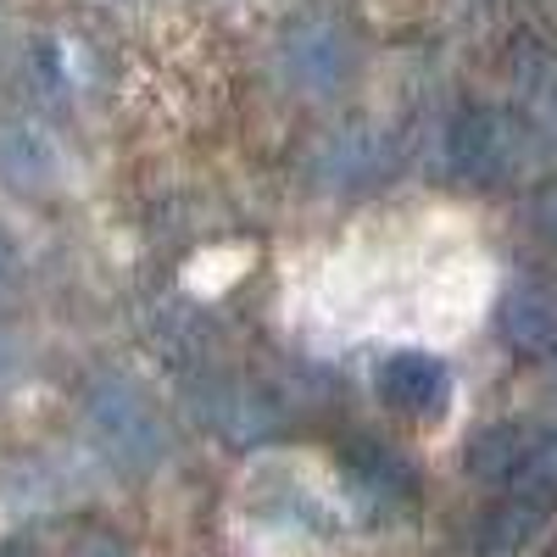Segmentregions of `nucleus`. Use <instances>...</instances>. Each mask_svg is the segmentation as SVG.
<instances>
[{
    "label": "nucleus",
    "mask_w": 557,
    "mask_h": 557,
    "mask_svg": "<svg viewBox=\"0 0 557 557\" xmlns=\"http://www.w3.org/2000/svg\"><path fill=\"white\" fill-rule=\"evenodd\" d=\"M552 557H557V546H552Z\"/></svg>",
    "instance_id": "obj_14"
},
{
    "label": "nucleus",
    "mask_w": 557,
    "mask_h": 557,
    "mask_svg": "<svg viewBox=\"0 0 557 557\" xmlns=\"http://www.w3.org/2000/svg\"><path fill=\"white\" fill-rule=\"evenodd\" d=\"M502 330L530 351H546V346H557V312L541 296H513L502 312Z\"/></svg>",
    "instance_id": "obj_9"
},
{
    "label": "nucleus",
    "mask_w": 557,
    "mask_h": 557,
    "mask_svg": "<svg viewBox=\"0 0 557 557\" xmlns=\"http://www.w3.org/2000/svg\"><path fill=\"white\" fill-rule=\"evenodd\" d=\"M346 469H351L357 496H368V502L380 507V513H391V507H407V502H412V469H407L396 451L374 446V441H351Z\"/></svg>",
    "instance_id": "obj_7"
},
{
    "label": "nucleus",
    "mask_w": 557,
    "mask_h": 557,
    "mask_svg": "<svg viewBox=\"0 0 557 557\" xmlns=\"http://www.w3.org/2000/svg\"><path fill=\"white\" fill-rule=\"evenodd\" d=\"M374 396L407 424H441L451 407V368L435 351H391L374 368Z\"/></svg>",
    "instance_id": "obj_3"
},
{
    "label": "nucleus",
    "mask_w": 557,
    "mask_h": 557,
    "mask_svg": "<svg viewBox=\"0 0 557 557\" xmlns=\"http://www.w3.org/2000/svg\"><path fill=\"white\" fill-rule=\"evenodd\" d=\"M12 278H17V251H12V240H7V235H0V290H7Z\"/></svg>",
    "instance_id": "obj_11"
},
{
    "label": "nucleus",
    "mask_w": 557,
    "mask_h": 557,
    "mask_svg": "<svg viewBox=\"0 0 557 557\" xmlns=\"http://www.w3.org/2000/svg\"><path fill=\"white\" fill-rule=\"evenodd\" d=\"M451 168L469 173L474 184L507 178L519 168V128L507 123L502 112H491V107L462 112L457 128H451Z\"/></svg>",
    "instance_id": "obj_5"
},
{
    "label": "nucleus",
    "mask_w": 557,
    "mask_h": 557,
    "mask_svg": "<svg viewBox=\"0 0 557 557\" xmlns=\"http://www.w3.org/2000/svg\"><path fill=\"white\" fill-rule=\"evenodd\" d=\"M552 123H557V107H552Z\"/></svg>",
    "instance_id": "obj_13"
},
{
    "label": "nucleus",
    "mask_w": 557,
    "mask_h": 557,
    "mask_svg": "<svg viewBox=\"0 0 557 557\" xmlns=\"http://www.w3.org/2000/svg\"><path fill=\"white\" fill-rule=\"evenodd\" d=\"M0 178L23 196H45L57 184V146L28 117H0Z\"/></svg>",
    "instance_id": "obj_6"
},
{
    "label": "nucleus",
    "mask_w": 557,
    "mask_h": 557,
    "mask_svg": "<svg viewBox=\"0 0 557 557\" xmlns=\"http://www.w3.org/2000/svg\"><path fill=\"white\" fill-rule=\"evenodd\" d=\"M78 557H128V552H123L112 535H96V541H84V546H78Z\"/></svg>",
    "instance_id": "obj_10"
},
{
    "label": "nucleus",
    "mask_w": 557,
    "mask_h": 557,
    "mask_svg": "<svg viewBox=\"0 0 557 557\" xmlns=\"http://www.w3.org/2000/svg\"><path fill=\"white\" fill-rule=\"evenodd\" d=\"M546 519V507H530V502H502V507H491V513L474 524V552L480 557H513L530 535H535V524Z\"/></svg>",
    "instance_id": "obj_8"
},
{
    "label": "nucleus",
    "mask_w": 557,
    "mask_h": 557,
    "mask_svg": "<svg viewBox=\"0 0 557 557\" xmlns=\"http://www.w3.org/2000/svg\"><path fill=\"white\" fill-rule=\"evenodd\" d=\"M462 462L502 502H557V424H491L474 435Z\"/></svg>",
    "instance_id": "obj_1"
},
{
    "label": "nucleus",
    "mask_w": 557,
    "mask_h": 557,
    "mask_svg": "<svg viewBox=\"0 0 557 557\" xmlns=\"http://www.w3.org/2000/svg\"><path fill=\"white\" fill-rule=\"evenodd\" d=\"M89 430H96V441L107 446V457L117 462V469L128 474H151L157 462H168V430H162V418L157 407L139 396L128 380H96L89 385Z\"/></svg>",
    "instance_id": "obj_2"
},
{
    "label": "nucleus",
    "mask_w": 557,
    "mask_h": 557,
    "mask_svg": "<svg viewBox=\"0 0 557 557\" xmlns=\"http://www.w3.org/2000/svg\"><path fill=\"white\" fill-rule=\"evenodd\" d=\"M351 62H357V45L330 17H307L285 34V67L296 84H307V96H330L335 84H346Z\"/></svg>",
    "instance_id": "obj_4"
},
{
    "label": "nucleus",
    "mask_w": 557,
    "mask_h": 557,
    "mask_svg": "<svg viewBox=\"0 0 557 557\" xmlns=\"http://www.w3.org/2000/svg\"><path fill=\"white\" fill-rule=\"evenodd\" d=\"M0 557H28V552H0Z\"/></svg>",
    "instance_id": "obj_12"
}]
</instances>
